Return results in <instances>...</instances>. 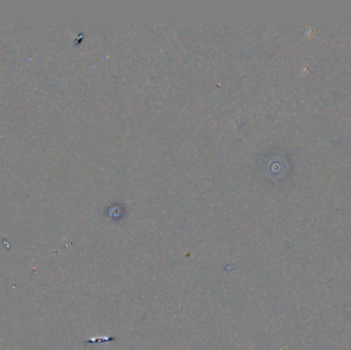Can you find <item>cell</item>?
Listing matches in <instances>:
<instances>
[{"mask_svg": "<svg viewBox=\"0 0 351 350\" xmlns=\"http://www.w3.org/2000/svg\"><path fill=\"white\" fill-rule=\"evenodd\" d=\"M116 338H93L86 341V343H100V342H108V341H115Z\"/></svg>", "mask_w": 351, "mask_h": 350, "instance_id": "1", "label": "cell"}]
</instances>
